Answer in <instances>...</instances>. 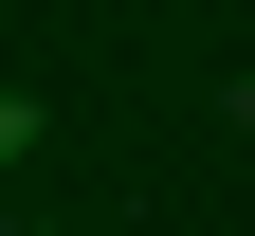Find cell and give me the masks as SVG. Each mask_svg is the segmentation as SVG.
<instances>
[{"label": "cell", "instance_id": "cell-1", "mask_svg": "<svg viewBox=\"0 0 255 236\" xmlns=\"http://www.w3.org/2000/svg\"><path fill=\"white\" fill-rule=\"evenodd\" d=\"M0 163H37V109H18V91H0Z\"/></svg>", "mask_w": 255, "mask_h": 236}]
</instances>
